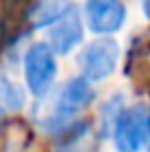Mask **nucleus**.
I'll return each instance as SVG.
<instances>
[{
	"label": "nucleus",
	"mask_w": 150,
	"mask_h": 152,
	"mask_svg": "<svg viewBox=\"0 0 150 152\" xmlns=\"http://www.w3.org/2000/svg\"><path fill=\"white\" fill-rule=\"evenodd\" d=\"M58 75L55 53L46 42H35L24 53V82L33 97L42 99L51 93Z\"/></svg>",
	"instance_id": "nucleus-2"
},
{
	"label": "nucleus",
	"mask_w": 150,
	"mask_h": 152,
	"mask_svg": "<svg viewBox=\"0 0 150 152\" xmlns=\"http://www.w3.org/2000/svg\"><path fill=\"white\" fill-rule=\"evenodd\" d=\"M22 106H24V93L11 80L0 75V117L18 113Z\"/></svg>",
	"instance_id": "nucleus-7"
},
{
	"label": "nucleus",
	"mask_w": 150,
	"mask_h": 152,
	"mask_svg": "<svg viewBox=\"0 0 150 152\" xmlns=\"http://www.w3.org/2000/svg\"><path fill=\"white\" fill-rule=\"evenodd\" d=\"M150 139V115L146 104L121 108L113 124V141L117 152H141Z\"/></svg>",
	"instance_id": "nucleus-1"
},
{
	"label": "nucleus",
	"mask_w": 150,
	"mask_h": 152,
	"mask_svg": "<svg viewBox=\"0 0 150 152\" xmlns=\"http://www.w3.org/2000/svg\"><path fill=\"white\" fill-rule=\"evenodd\" d=\"M71 0H35L31 2L29 11H27V20L31 29H44L51 27L53 22H58L62 15L66 13V9L71 7Z\"/></svg>",
	"instance_id": "nucleus-6"
},
{
	"label": "nucleus",
	"mask_w": 150,
	"mask_h": 152,
	"mask_svg": "<svg viewBox=\"0 0 150 152\" xmlns=\"http://www.w3.org/2000/svg\"><path fill=\"white\" fill-rule=\"evenodd\" d=\"M117 60H119L117 42L110 38H97L80 51L77 66L82 69V77L86 82H102L115 73Z\"/></svg>",
	"instance_id": "nucleus-3"
},
{
	"label": "nucleus",
	"mask_w": 150,
	"mask_h": 152,
	"mask_svg": "<svg viewBox=\"0 0 150 152\" xmlns=\"http://www.w3.org/2000/svg\"><path fill=\"white\" fill-rule=\"evenodd\" d=\"M86 24L95 35H110L126 22V4L121 0H86Z\"/></svg>",
	"instance_id": "nucleus-4"
},
{
	"label": "nucleus",
	"mask_w": 150,
	"mask_h": 152,
	"mask_svg": "<svg viewBox=\"0 0 150 152\" xmlns=\"http://www.w3.org/2000/svg\"><path fill=\"white\" fill-rule=\"evenodd\" d=\"M49 29L51 31H49V42L46 44L51 46V51L58 55L71 53L84 38V24H82V18H80V9L75 4H71L66 9V13L58 22L51 24Z\"/></svg>",
	"instance_id": "nucleus-5"
}]
</instances>
